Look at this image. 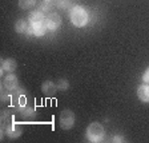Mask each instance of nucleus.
Wrapping results in <instances>:
<instances>
[{"instance_id": "2eb2a0df", "label": "nucleus", "mask_w": 149, "mask_h": 143, "mask_svg": "<svg viewBox=\"0 0 149 143\" xmlns=\"http://www.w3.org/2000/svg\"><path fill=\"white\" fill-rule=\"evenodd\" d=\"M36 6V0H19V8L31 9Z\"/></svg>"}, {"instance_id": "20e7f679", "label": "nucleus", "mask_w": 149, "mask_h": 143, "mask_svg": "<svg viewBox=\"0 0 149 143\" xmlns=\"http://www.w3.org/2000/svg\"><path fill=\"white\" fill-rule=\"evenodd\" d=\"M45 24H47V27H48V30L56 31V30L61 25V16L57 12L52 11V12H49L45 16Z\"/></svg>"}, {"instance_id": "6e6552de", "label": "nucleus", "mask_w": 149, "mask_h": 143, "mask_svg": "<svg viewBox=\"0 0 149 143\" xmlns=\"http://www.w3.org/2000/svg\"><path fill=\"white\" fill-rule=\"evenodd\" d=\"M137 97L141 102L144 103H149V84L144 83L141 86H139L137 88Z\"/></svg>"}, {"instance_id": "ddd939ff", "label": "nucleus", "mask_w": 149, "mask_h": 143, "mask_svg": "<svg viewBox=\"0 0 149 143\" xmlns=\"http://www.w3.org/2000/svg\"><path fill=\"white\" fill-rule=\"evenodd\" d=\"M28 20H25V19H17L15 23V31L17 32V34H24L25 31H27L28 28Z\"/></svg>"}, {"instance_id": "f257e3e1", "label": "nucleus", "mask_w": 149, "mask_h": 143, "mask_svg": "<svg viewBox=\"0 0 149 143\" xmlns=\"http://www.w3.org/2000/svg\"><path fill=\"white\" fill-rule=\"evenodd\" d=\"M69 19H71V23L74 27L83 28L89 22V15L83 6H73L69 9Z\"/></svg>"}, {"instance_id": "0eeeda50", "label": "nucleus", "mask_w": 149, "mask_h": 143, "mask_svg": "<svg viewBox=\"0 0 149 143\" xmlns=\"http://www.w3.org/2000/svg\"><path fill=\"white\" fill-rule=\"evenodd\" d=\"M41 91H43V94L45 97H53L56 94V91H57V86L53 82L47 80L41 84Z\"/></svg>"}, {"instance_id": "f3484780", "label": "nucleus", "mask_w": 149, "mask_h": 143, "mask_svg": "<svg viewBox=\"0 0 149 143\" xmlns=\"http://www.w3.org/2000/svg\"><path fill=\"white\" fill-rule=\"evenodd\" d=\"M143 82H144V83H148L149 84V67L145 70V72L143 74Z\"/></svg>"}, {"instance_id": "4468645a", "label": "nucleus", "mask_w": 149, "mask_h": 143, "mask_svg": "<svg viewBox=\"0 0 149 143\" xmlns=\"http://www.w3.org/2000/svg\"><path fill=\"white\" fill-rule=\"evenodd\" d=\"M55 8V1H43V3L39 6V11H41V12H52V9Z\"/></svg>"}, {"instance_id": "a211bd4d", "label": "nucleus", "mask_w": 149, "mask_h": 143, "mask_svg": "<svg viewBox=\"0 0 149 143\" xmlns=\"http://www.w3.org/2000/svg\"><path fill=\"white\" fill-rule=\"evenodd\" d=\"M112 142H125V139L121 135H115V137L112 138Z\"/></svg>"}, {"instance_id": "1a4fd4ad", "label": "nucleus", "mask_w": 149, "mask_h": 143, "mask_svg": "<svg viewBox=\"0 0 149 143\" xmlns=\"http://www.w3.org/2000/svg\"><path fill=\"white\" fill-rule=\"evenodd\" d=\"M45 20V16H44V12L41 11H32L29 15H28V23L31 25L36 24V23H40V22H44Z\"/></svg>"}, {"instance_id": "9d476101", "label": "nucleus", "mask_w": 149, "mask_h": 143, "mask_svg": "<svg viewBox=\"0 0 149 143\" xmlns=\"http://www.w3.org/2000/svg\"><path fill=\"white\" fill-rule=\"evenodd\" d=\"M32 28H33V36H36V37L44 36V35L47 34V30H48V27H47V24H45V20L33 24Z\"/></svg>"}, {"instance_id": "9b49d317", "label": "nucleus", "mask_w": 149, "mask_h": 143, "mask_svg": "<svg viewBox=\"0 0 149 143\" xmlns=\"http://www.w3.org/2000/svg\"><path fill=\"white\" fill-rule=\"evenodd\" d=\"M16 67H17L16 60L12 59V58L4 59L3 62H1V70H3V71H6V72H13L16 70Z\"/></svg>"}, {"instance_id": "f8f14e48", "label": "nucleus", "mask_w": 149, "mask_h": 143, "mask_svg": "<svg viewBox=\"0 0 149 143\" xmlns=\"http://www.w3.org/2000/svg\"><path fill=\"white\" fill-rule=\"evenodd\" d=\"M55 7L61 11H69L73 7V4H72V0H56Z\"/></svg>"}, {"instance_id": "39448f33", "label": "nucleus", "mask_w": 149, "mask_h": 143, "mask_svg": "<svg viewBox=\"0 0 149 143\" xmlns=\"http://www.w3.org/2000/svg\"><path fill=\"white\" fill-rule=\"evenodd\" d=\"M3 87L9 92H13L15 90H17L19 86V79L16 75H13V72H8V75H6V78L3 80Z\"/></svg>"}, {"instance_id": "dca6fc26", "label": "nucleus", "mask_w": 149, "mask_h": 143, "mask_svg": "<svg viewBox=\"0 0 149 143\" xmlns=\"http://www.w3.org/2000/svg\"><path fill=\"white\" fill-rule=\"evenodd\" d=\"M56 86H57V90H67V88L69 87V83H68V80H65V79H60V80L56 83Z\"/></svg>"}, {"instance_id": "f03ea898", "label": "nucleus", "mask_w": 149, "mask_h": 143, "mask_svg": "<svg viewBox=\"0 0 149 143\" xmlns=\"http://www.w3.org/2000/svg\"><path fill=\"white\" fill-rule=\"evenodd\" d=\"M105 138V130L101 123L99 122H92L87 127V139L92 143L102 142Z\"/></svg>"}, {"instance_id": "423d86ee", "label": "nucleus", "mask_w": 149, "mask_h": 143, "mask_svg": "<svg viewBox=\"0 0 149 143\" xmlns=\"http://www.w3.org/2000/svg\"><path fill=\"white\" fill-rule=\"evenodd\" d=\"M23 132V128L20 127V126L15 125V123H9L8 126H6V134L8 138H12V139H15V138H19L20 135H22Z\"/></svg>"}, {"instance_id": "6ab92c4d", "label": "nucleus", "mask_w": 149, "mask_h": 143, "mask_svg": "<svg viewBox=\"0 0 149 143\" xmlns=\"http://www.w3.org/2000/svg\"><path fill=\"white\" fill-rule=\"evenodd\" d=\"M43 1H51V0H43Z\"/></svg>"}, {"instance_id": "7ed1b4c3", "label": "nucleus", "mask_w": 149, "mask_h": 143, "mask_svg": "<svg viewBox=\"0 0 149 143\" xmlns=\"http://www.w3.org/2000/svg\"><path fill=\"white\" fill-rule=\"evenodd\" d=\"M74 120H76V116H74L73 111H71V110H63L60 112L59 123L63 130H71L74 125Z\"/></svg>"}]
</instances>
